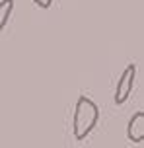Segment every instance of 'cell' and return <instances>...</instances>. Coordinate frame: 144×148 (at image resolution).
Masks as SVG:
<instances>
[{
  "label": "cell",
  "instance_id": "1",
  "mask_svg": "<svg viewBox=\"0 0 144 148\" xmlns=\"http://www.w3.org/2000/svg\"><path fill=\"white\" fill-rule=\"evenodd\" d=\"M98 119H99L98 105L88 96H80L74 107V117H72V134H74L76 140H84L93 131Z\"/></svg>",
  "mask_w": 144,
  "mask_h": 148
},
{
  "label": "cell",
  "instance_id": "2",
  "mask_svg": "<svg viewBox=\"0 0 144 148\" xmlns=\"http://www.w3.org/2000/svg\"><path fill=\"white\" fill-rule=\"evenodd\" d=\"M134 76H136V64L130 62L129 66L123 70V74L119 76V82H117V88H115V103L121 105L129 99L130 92H132V86H134Z\"/></svg>",
  "mask_w": 144,
  "mask_h": 148
},
{
  "label": "cell",
  "instance_id": "3",
  "mask_svg": "<svg viewBox=\"0 0 144 148\" xmlns=\"http://www.w3.org/2000/svg\"><path fill=\"white\" fill-rule=\"evenodd\" d=\"M127 136L130 142H142L144 140V111H136L129 121L127 127Z\"/></svg>",
  "mask_w": 144,
  "mask_h": 148
},
{
  "label": "cell",
  "instance_id": "4",
  "mask_svg": "<svg viewBox=\"0 0 144 148\" xmlns=\"http://www.w3.org/2000/svg\"><path fill=\"white\" fill-rule=\"evenodd\" d=\"M12 12H14V0H2V2H0V33L6 27Z\"/></svg>",
  "mask_w": 144,
  "mask_h": 148
},
{
  "label": "cell",
  "instance_id": "5",
  "mask_svg": "<svg viewBox=\"0 0 144 148\" xmlns=\"http://www.w3.org/2000/svg\"><path fill=\"white\" fill-rule=\"evenodd\" d=\"M33 2H35L39 8H43V10L51 8V4H53V0H33Z\"/></svg>",
  "mask_w": 144,
  "mask_h": 148
}]
</instances>
